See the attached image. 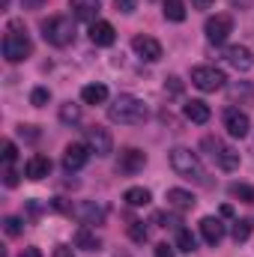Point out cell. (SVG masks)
<instances>
[{"label": "cell", "instance_id": "f1b7e54d", "mask_svg": "<svg viewBox=\"0 0 254 257\" xmlns=\"http://www.w3.org/2000/svg\"><path fill=\"white\" fill-rule=\"evenodd\" d=\"M230 194L239 197L242 203H254V186H245V183H233L230 186Z\"/></svg>", "mask_w": 254, "mask_h": 257}, {"label": "cell", "instance_id": "3957f363", "mask_svg": "<svg viewBox=\"0 0 254 257\" xmlns=\"http://www.w3.org/2000/svg\"><path fill=\"white\" fill-rule=\"evenodd\" d=\"M33 54V42L27 36V30L21 27V21H9V33L3 36V57L9 63H21Z\"/></svg>", "mask_w": 254, "mask_h": 257}, {"label": "cell", "instance_id": "d4e9b609", "mask_svg": "<svg viewBox=\"0 0 254 257\" xmlns=\"http://www.w3.org/2000/svg\"><path fill=\"white\" fill-rule=\"evenodd\" d=\"M177 251H183V254L197 251V239H194V233L186 230V227H180V230H177Z\"/></svg>", "mask_w": 254, "mask_h": 257}, {"label": "cell", "instance_id": "8fae6325", "mask_svg": "<svg viewBox=\"0 0 254 257\" xmlns=\"http://www.w3.org/2000/svg\"><path fill=\"white\" fill-rule=\"evenodd\" d=\"M90 156H93V150L87 144H69L63 150V168L66 171H81L90 162Z\"/></svg>", "mask_w": 254, "mask_h": 257}, {"label": "cell", "instance_id": "4fadbf2b", "mask_svg": "<svg viewBox=\"0 0 254 257\" xmlns=\"http://www.w3.org/2000/svg\"><path fill=\"white\" fill-rule=\"evenodd\" d=\"M48 174H51V159L42 156V153H33V156L27 159V165H24V177L33 180V183H39V180H45Z\"/></svg>", "mask_w": 254, "mask_h": 257}, {"label": "cell", "instance_id": "1f68e13d", "mask_svg": "<svg viewBox=\"0 0 254 257\" xmlns=\"http://www.w3.org/2000/svg\"><path fill=\"white\" fill-rule=\"evenodd\" d=\"M15 159H18L15 144L12 141H3V165H15Z\"/></svg>", "mask_w": 254, "mask_h": 257}, {"label": "cell", "instance_id": "ba28073f", "mask_svg": "<svg viewBox=\"0 0 254 257\" xmlns=\"http://www.w3.org/2000/svg\"><path fill=\"white\" fill-rule=\"evenodd\" d=\"M99 159H105V156H111V150H114V138H111V132L108 128H99V126H93V128H87V141H84Z\"/></svg>", "mask_w": 254, "mask_h": 257}, {"label": "cell", "instance_id": "ffe728a7", "mask_svg": "<svg viewBox=\"0 0 254 257\" xmlns=\"http://www.w3.org/2000/svg\"><path fill=\"white\" fill-rule=\"evenodd\" d=\"M194 194L186 192V189H168V206L171 209H177V212H189V209H194Z\"/></svg>", "mask_w": 254, "mask_h": 257}, {"label": "cell", "instance_id": "cb8c5ba5", "mask_svg": "<svg viewBox=\"0 0 254 257\" xmlns=\"http://www.w3.org/2000/svg\"><path fill=\"white\" fill-rule=\"evenodd\" d=\"M162 12H165V18L168 21H186V6H183V0H165V6H162Z\"/></svg>", "mask_w": 254, "mask_h": 257}, {"label": "cell", "instance_id": "5bb4252c", "mask_svg": "<svg viewBox=\"0 0 254 257\" xmlns=\"http://www.w3.org/2000/svg\"><path fill=\"white\" fill-rule=\"evenodd\" d=\"M144 165H147V156H144L141 150H135V147H126V150L120 153L117 171H120V174H138V171H144Z\"/></svg>", "mask_w": 254, "mask_h": 257}, {"label": "cell", "instance_id": "4316f807", "mask_svg": "<svg viewBox=\"0 0 254 257\" xmlns=\"http://www.w3.org/2000/svg\"><path fill=\"white\" fill-rule=\"evenodd\" d=\"M129 239L138 242V245H144V242L150 239V230L144 227V221H132V224H129Z\"/></svg>", "mask_w": 254, "mask_h": 257}, {"label": "cell", "instance_id": "603a6c76", "mask_svg": "<svg viewBox=\"0 0 254 257\" xmlns=\"http://www.w3.org/2000/svg\"><path fill=\"white\" fill-rule=\"evenodd\" d=\"M123 200H126L129 206H147L153 200V194H150V189H144V186H132V189H126Z\"/></svg>", "mask_w": 254, "mask_h": 257}, {"label": "cell", "instance_id": "60d3db41", "mask_svg": "<svg viewBox=\"0 0 254 257\" xmlns=\"http://www.w3.org/2000/svg\"><path fill=\"white\" fill-rule=\"evenodd\" d=\"M24 3H27V6H39L42 0H24Z\"/></svg>", "mask_w": 254, "mask_h": 257}, {"label": "cell", "instance_id": "d590c367", "mask_svg": "<svg viewBox=\"0 0 254 257\" xmlns=\"http://www.w3.org/2000/svg\"><path fill=\"white\" fill-rule=\"evenodd\" d=\"M135 6H138V0H117V9H120V12H135Z\"/></svg>", "mask_w": 254, "mask_h": 257}, {"label": "cell", "instance_id": "7402d4cb", "mask_svg": "<svg viewBox=\"0 0 254 257\" xmlns=\"http://www.w3.org/2000/svg\"><path fill=\"white\" fill-rule=\"evenodd\" d=\"M75 245L84 248V251H96L102 242H99L96 230H90V227H78V233H75Z\"/></svg>", "mask_w": 254, "mask_h": 257}, {"label": "cell", "instance_id": "6da1fadb", "mask_svg": "<svg viewBox=\"0 0 254 257\" xmlns=\"http://www.w3.org/2000/svg\"><path fill=\"white\" fill-rule=\"evenodd\" d=\"M168 162H171V168H174L177 177L189 180L194 186H209V177L203 171V162L197 159V153H191L189 147H174L168 153Z\"/></svg>", "mask_w": 254, "mask_h": 257}, {"label": "cell", "instance_id": "9c48e42d", "mask_svg": "<svg viewBox=\"0 0 254 257\" xmlns=\"http://www.w3.org/2000/svg\"><path fill=\"white\" fill-rule=\"evenodd\" d=\"M72 215H75V218H78L81 224H102V221H105V215H108V209H105L102 203L84 200V203L72 206Z\"/></svg>", "mask_w": 254, "mask_h": 257}, {"label": "cell", "instance_id": "277c9868", "mask_svg": "<svg viewBox=\"0 0 254 257\" xmlns=\"http://www.w3.org/2000/svg\"><path fill=\"white\" fill-rule=\"evenodd\" d=\"M200 150L221 168V171H227V174H233V171H239V153L230 147V144H224L221 138H212V135H206L203 141H200Z\"/></svg>", "mask_w": 254, "mask_h": 257}, {"label": "cell", "instance_id": "74e56055", "mask_svg": "<svg viewBox=\"0 0 254 257\" xmlns=\"http://www.w3.org/2000/svg\"><path fill=\"white\" fill-rule=\"evenodd\" d=\"M212 3H215V0H191V6H194V9H209Z\"/></svg>", "mask_w": 254, "mask_h": 257}, {"label": "cell", "instance_id": "ab89813d", "mask_svg": "<svg viewBox=\"0 0 254 257\" xmlns=\"http://www.w3.org/2000/svg\"><path fill=\"white\" fill-rule=\"evenodd\" d=\"M33 128H36V126H21V135H24V138H36V132H33Z\"/></svg>", "mask_w": 254, "mask_h": 257}, {"label": "cell", "instance_id": "4dcf8cb0", "mask_svg": "<svg viewBox=\"0 0 254 257\" xmlns=\"http://www.w3.org/2000/svg\"><path fill=\"white\" fill-rule=\"evenodd\" d=\"M48 99H51V93H48L45 87H36V90L30 93V105H33V108H42V105H48Z\"/></svg>", "mask_w": 254, "mask_h": 257}, {"label": "cell", "instance_id": "f546056e", "mask_svg": "<svg viewBox=\"0 0 254 257\" xmlns=\"http://www.w3.org/2000/svg\"><path fill=\"white\" fill-rule=\"evenodd\" d=\"M3 230H6V236H21L24 221H21L18 215H6V218H3Z\"/></svg>", "mask_w": 254, "mask_h": 257}, {"label": "cell", "instance_id": "30bf717a", "mask_svg": "<svg viewBox=\"0 0 254 257\" xmlns=\"http://www.w3.org/2000/svg\"><path fill=\"white\" fill-rule=\"evenodd\" d=\"M224 128H227V135H233V138H245L248 128H251V120H248V114L239 111V108H224Z\"/></svg>", "mask_w": 254, "mask_h": 257}, {"label": "cell", "instance_id": "d6a6232c", "mask_svg": "<svg viewBox=\"0 0 254 257\" xmlns=\"http://www.w3.org/2000/svg\"><path fill=\"white\" fill-rule=\"evenodd\" d=\"M3 183L12 189V186H18V171L12 168V165H6V171H3Z\"/></svg>", "mask_w": 254, "mask_h": 257}, {"label": "cell", "instance_id": "e0dca14e", "mask_svg": "<svg viewBox=\"0 0 254 257\" xmlns=\"http://www.w3.org/2000/svg\"><path fill=\"white\" fill-rule=\"evenodd\" d=\"M200 236H203L209 245H218V242L224 239V224H221V218H215V215L200 218Z\"/></svg>", "mask_w": 254, "mask_h": 257}, {"label": "cell", "instance_id": "52a82bcc", "mask_svg": "<svg viewBox=\"0 0 254 257\" xmlns=\"http://www.w3.org/2000/svg\"><path fill=\"white\" fill-rule=\"evenodd\" d=\"M203 33H206V39H209L212 45H221V42H227V36L233 33V18H230L227 12H218V15L206 18Z\"/></svg>", "mask_w": 254, "mask_h": 257}, {"label": "cell", "instance_id": "e575fe53", "mask_svg": "<svg viewBox=\"0 0 254 257\" xmlns=\"http://www.w3.org/2000/svg\"><path fill=\"white\" fill-rule=\"evenodd\" d=\"M165 90H171V93L177 96V93L183 90V84H180V78H177V75H171V78H168V84H165Z\"/></svg>", "mask_w": 254, "mask_h": 257}, {"label": "cell", "instance_id": "7a4b0ae2", "mask_svg": "<svg viewBox=\"0 0 254 257\" xmlns=\"http://www.w3.org/2000/svg\"><path fill=\"white\" fill-rule=\"evenodd\" d=\"M147 105H144V99H138V96H117L114 99V105H108V120L111 123H120V126H138V123H144L147 120Z\"/></svg>", "mask_w": 254, "mask_h": 257}, {"label": "cell", "instance_id": "9a60e30c", "mask_svg": "<svg viewBox=\"0 0 254 257\" xmlns=\"http://www.w3.org/2000/svg\"><path fill=\"white\" fill-rule=\"evenodd\" d=\"M224 60L233 66V69H239V72H248L254 66V54L245 45H230V48H224Z\"/></svg>", "mask_w": 254, "mask_h": 257}, {"label": "cell", "instance_id": "8d00e7d4", "mask_svg": "<svg viewBox=\"0 0 254 257\" xmlns=\"http://www.w3.org/2000/svg\"><path fill=\"white\" fill-rule=\"evenodd\" d=\"M51 257H75V251H72L69 245H57V248H54V254H51Z\"/></svg>", "mask_w": 254, "mask_h": 257}, {"label": "cell", "instance_id": "836d02e7", "mask_svg": "<svg viewBox=\"0 0 254 257\" xmlns=\"http://www.w3.org/2000/svg\"><path fill=\"white\" fill-rule=\"evenodd\" d=\"M153 251H156V257H174V245H168V242H159Z\"/></svg>", "mask_w": 254, "mask_h": 257}, {"label": "cell", "instance_id": "ac0fdd59", "mask_svg": "<svg viewBox=\"0 0 254 257\" xmlns=\"http://www.w3.org/2000/svg\"><path fill=\"white\" fill-rule=\"evenodd\" d=\"M69 9H72V18H78V21H96V15H99V0H69Z\"/></svg>", "mask_w": 254, "mask_h": 257}, {"label": "cell", "instance_id": "44dd1931", "mask_svg": "<svg viewBox=\"0 0 254 257\" xmlns=\"http://www.w3.org/2000/svg\"><path fill=\"white\" fill-rule=\"evenodd\" d=\"M81 102L84 105H102V102H108V87L105 84H87L81 90Z\"/></svg>", "mask_w": 254, "mask_h": 257}, {"label": "cell", "instance_id": "d6986e66", "mask_svg": "<svg viewBox=\"0 0 254 257\" xmlns=\"http://www.w3.org/2000/svg\"><path fill=\"white\" fill-rule=\"evenodd\" d=\"M183 114H186V120H191V123H197V126L209 123V117H212L209 105H206V102H200V99H189V102L183 105Z\"/></svg>", "mask_w": 254, "mask_h": 257}, {"label": "cell", "instance_id": "7c38bea8", "mask_svg": "<svg viewBox=\"0 0 254 257\" xmlns=\"http://www.w3.org/2000/svg\"><path fill=\"white\" fill-rule=\"evenodd\" d=\"M132 48H135V54L144 57L147 63L162 60V45H159V39H153V36H135V39H132Z\"/></svg>", "mask_w": 254, "mask_h": 257}, {"label": "cell", "instance_id": "5b68a950", "mask_svg": "<svg viewBox=\"0 0 254 257\" xmlns=\"http://www.w3.org/2000/svg\"><path fill=\"white\" fill-rule=\"evenodd\" d=\"M42 36H45L48 45L66 48V45L75 42V21L69 15H51V18L42 21Z\"/></svg>", "mask_w": 254, "mask_h": 257}, {"label": "cell", "instance_id": "8992f818", "mask_svg": "<svg viewBox=\"0 0 254 257\" xmlns=\"http://www.w3.org/2000/svg\"><path fill=\"white\" fill-rule=\"evenodd\" d=\"M191 84L197 90H203V93H215V90H221L227 84V75L221 69H215V66H194L191 69Z\"/></svg>", "mask_w": 254, "mask_h": 257}, {"label": "cell", "instance_id": "484cf974", "mask_svg": "<svg viewBox=\"0 0 254 257\" xmlns=\"http://www.w3.org/2000/svg\"><path fill=\"white\" fill-rule=\"evenodd\" d=\"M60 123H66V126L81 123V105H75V102H66V105H60Z\"/></svg>", "mask_w": 254, "mask_h": 257}, {"label": "cell", "instance_id": "83f0119b", "mask_svg": "<svg viewBox=\"0 0 254 257\" xmlns=\"http://www.w3.org/2000/svg\"><path fill=\"white\" fill-rule=\"evenodd\" d=\"M251 230H254V224L248 221V218L233 221V239H236V242H245V239L251 236Z\"/></svg>", "mask_w": 254, "mask_h": 257}, {"label": "cell", "instance_id": "2e32d148", "mask_svg": "<svg viewBox=\"0 0 254 257\" xmlns=\"http://www.w3.org/2000/svg\"><path fill=\"white\" fill-rule=\"evenodd\" d=\"M114 39H117L114 24H108V21H93V24H90V42H93V45L108 48V45H114Z\"/></svg>", "mask_w": 254, "mask_h": 257}, {"label": "cell", "instance_id": "f35d334b", "mask_svg": "<svg viewBox=\"0 0 254 257\" xmlns=\"http://www.w3.org/2000/svg\"><path fill=\"white\" fill-rule=\"evenodd\" d=\"M18 257H42V251H39V248H24Z\"/></svg>", "mask_w": 254, "mask_h": 257}]
</instances>
